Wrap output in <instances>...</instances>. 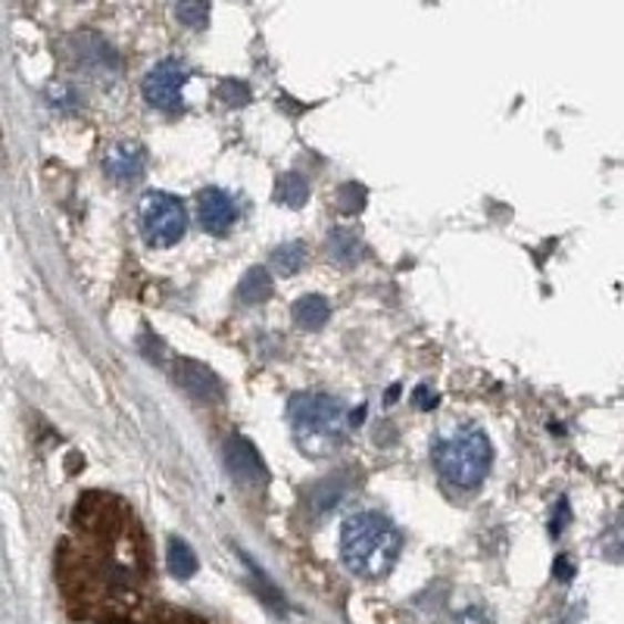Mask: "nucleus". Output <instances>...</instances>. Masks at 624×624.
Returning a JSON list of instances; mask_svg holds the SVG:
<instances>
[{
	"label": "nucleus",
	"instance_id": "nucleus-1",
	"mask_svg": "<svg viewBox=\"0 0 624 624\" xmlns=\"http://www.w3.org/2000/svg\"><path fill=\"white\" fill-rule=\"evenodd\" d=\"M403 540L378 512H356L340 528V559L359 577H385L397 565Z\"/></svg>",
	"mask_w": 624,
	"mask_h": 624
},
{
	"label": "nucleus",
	"instance_id": "nucleus-2",
	"mask_svg": "<svg viewBox=\"0 0 624 624\" xmlns=\"http://www.w3.org/2000/svg\"><path fill=\"white\" fill-rule=\"evenodd\" d=\"M287 416L294 443L313 459L335 453L350 428L347 409L328 393H297L287 406Z\"/></svg>",
	"mask_w": 624,
	"mask_h": 624
},
{
	"label": "nucleus",
	"instance_id": "nucleus-3",
	"mask_svg": "<svg viewBox=\"0 0 624 624\" xmlns=\"http://www.w3.org/2000/svg\"><path fill=\"white\" fill-rule=\"evenodd\" d=\"M490 462H493L490 440L478 428H459L434 443V466L440 478L459 490L478 488L488 478Z\"/></svg>",
	"mask_w": 624,
	"mask_h": 624
},
{
	"label": "nucleus",
	"instance_id": "nucleus-4",
	"mask_svg": "<svg viewBox=\"0 0 624 624\" xmlns=\"http://www.w3.org/2000/svg\"><path fill=\"white\" fill-rule=\"evenodd\" d=\"M141 237L144 244L151 247H172L175 241H182L187 228V213L178 197L163 194V191H151L144 201H141Z\"/></svg>",
	"mask_w": 624,
	"mask_h": 624
},
{
	"label": "nucleus",
	"instance_id": "nucleus-5",
	"mask_svg": "<svg viewBox=\"0 0 624 624\" xmlns=\"http://www.w3.org/2000/svg\"><path fill=\"white\" fill-rule=\"evenodd\" d=\"M187 69L182 60H160L156 67L147 72V79H144V98L151 106L156 110H166V113H175V110H182V91L187 85Z\"/></svg>",
	"mask_w": 624,
	"mask_h": 624
},
{
	"label": "nucleus",
	"instance_id": "nucleus-6",
	"mask_svg": "<svg viewBox=\"0 0 624 624\" xmlns=\"http://www.w3.org/2000/svg\"><path fill=\"white\" fill-rule=\"evenodd\" d=\"M222 462H225L228 474L235 478L237 488L263 490L269 484V472H266L263 459L256 453V447L247 438H241V434L222 443Z\"/></svg>",
	"mask_w": 624,
	"mask_h": 624
},
{
	"label": "nucleus",
	"instance_id": "nucleus-7",
	"mask_svg": "<svg viewBox=\"0 0 624 624\" xmlns=\"http://www.w3.org/2000/svg\"><path fill=\"white\" fill-rule=\"evenodd\" d=\"M172 381L197 403H219L225 397V388H222L219 378L213 375V369H206L194 359H175L172 362Z\"/></svg>",
	"mask_w": 624,
	"mask_h": 624
},
{
	"label": "nucleus",
	"instance_id": "nucleus-8",
	"mask_svg": "<svg viewBox=\"0 0 624 624\" xmlns=\"http://www.w3.org/2000/svg\"><path fill=\"white\" fill-rule=\"evenodd\" d=\"M197 219H201L203 232L225 235L237 219L235 197L228 191H222V187H206L197 197Z\"/></svg>",
	"mask_w": 624,
	"mask_h": 624
},
{
	"label": "nucleus",
	"instance_id": "nucleus-9",
	"mask_svg": "<svg viewBox=\"0 0 624 624\" xmlns=\"http://www.w3.org/2000/svg\"><path fill=\"white\" fill-rule=\"evenodd\" d=\"M103 166H106V175H110L113 182L132 185V182H137V178L144 175L147 153H144V147L135 144V141H119V144H113V147L106 151Z\"/></svg>",
	"mask_w": 624,
	"mask_h": 624
},
{
	"label": "nucleus",
	"instance_id": "nucleus-10",
	"mask_svg": "<svg viewBox=\"0 0 624 624\" xmlns=\"http://www.w3.org/2000/svg\"><path fill=\"white\" fill-rule=\"evenodd\" d=\"M325 254L338 266H356L366 259V244L350 228H331L328 241H325Z\"/></svg>",
	"mask_w": 624,
	"mask_h": 624
},
{
	"label": "nucleus",
	"instance_id": "nucleus-11",
	"mask_svg": "<svg viewBox=\"0 0 624 624\" xmlns=\"http://www.w3.org/2000/svg\"><path fill=\"white\" fill-rule=\"evenodd\" d=\"M328 316H331V306H328V300L319 297V294L300 297V300L294 304V321H297L300 328H306V331L321 328V325L328 321Z\"/></svg>",
	"mask_w": 624,
	"mask_h": 624
},
{
	"label": "nucleus",
	"instance_id": "nucleus-12",
	"mask_svg": "<svg viewBox=\"0 0 624 624\" xmlns=\"http://www.w3.org/2000/svg\"><path fill=\"white\" fill-rule=\"evenodd\" d=\"M272 297V275L266 269H250L244 278H241V285H237V300L247 306H256V304H266Z\"/></svg>",
	"mask_w": 624,
	"mask_h": 624
},
{
	"label": "nucleus",
	"instance_id": "nucleus-13",
	"mask_svg": "<svg viewBox=\"0 0 624 624\" xmlns=\"http://www.w3.org/2000/svg\"><path fill=\"white\" fill-rule=\"evenodd\" d=\"M596 553L608 562L624 565V509L606 524V531L596 540Z\"/></svg>",
	"mask_w": 624,
	"mask_h": 624
},
{
	"label": "nucleus",
	"instance_id": "nucleus-14",
	"mask_svg": "<svg viewBox=\"0 0 624 624\" xmlns=\"http://www.w3.org/2000/svg\"><path fill=\"white\" fill-rule=\"evenodd\" d=\"M275 201L285 203L290 209H300V206L309 201V185H306L304 175H297V172L278 175V182H275Z\"/></svg>",
	"mask_w": 624,
	"mask_h": 624
},
{
	"label": "nucleus",
	"instance_id": "nucleus-15",
	"mask_svg": "<svg viewBox=\"0 0 624 624\" xmlns=\"http://www.w3.org/2000/svg\"><path fill=\"white\" fill-rule=\"evenodd\" d=\"M347 472H338L335 478H328V481H321L319 488L309 493V503L316 512H328V509H335L347 497Z\"/></svg>",
	"mask_w": 624,
	"mask_h": 624
},
{
	"label": "nucleus",
	"instance_id": "nucleus-16",
	"mask_svg": "<svg viewBox=\"0 0 624 624\" xmlns=\"http://www.w3.org/2000/svg\"><path fill=\"white\" fill-rule=\"evenodd\" d=\"M304 263H306V247L300 244V241L285 244V247H278V250L272 254V269H275V275H282V278L297 275Z\"/></svg>",
	"mask_w": 624,
	"mask_h": 624
},
{
	"label": "nucleus",
	"instance_id": "nucleus-17",
	"mask_svg": "<svg viewBox=\"0 0 624 624\" xmlns=\"http://www.w3.org/2000/svg\"><path fill=\"white\" fill-rule=\"evenodd\" d=\"M170 572L175 577H182V581H187L191 574L197 572V556L182 538L170 540Z\"/></svg>",
	"mask_w": 624,
	"mask_h": 624
},
{
	"label": "nucleus",
	"instance_id": "nucleus-18",
	"mask_svg": "<svg viewBox=\"0 0 624 624\" xmlns=\"http://www.w3.org/2000/svg\"><path fill=\"white\" fill-rule=\"evenodd\" d=\"M366 201H369V191L362 185H356V182H350V185H344L338 191V209L344 216L362 213V209H366Z\"/></svg>",
	"mask_w": 624,
	"mask_h": 624
},
{
	"label": "nucleus",
	"instance_id": "nucleus-19",
	"mask_svg": "<svg viewBox=\"0 0 624 624\" xmlns=\"http://www.w3.org/2000/svg\"><path fill=\"white\" fill-rule=\"evenodd\" d=\"M175 17L182 19L187 29H203L206 19H209V3H178Z\"/></svg>",
	"mask_w": 624,
	"mask_h": 624
},
{
	"label": "nucleus",
	"instance_id": "nucleus-20",
	"mask_svg": "<svg viewBox=\"0 0 624 624\" xmlns=\"http://www.w3.org/2000/svg\"><path fill=\"white\" fill-rule=\"evenodd\" d=\"M219 101L225 106H244V103L250 101V88L244 85V82H237V79H225L219 85Z\"/></svg>",
	"mask_w": 624,
	"mask_h": 624
},
{
	"label": "nucleus",
	"instance_id": "nucleus-21",
	"mask_svg": "<svg viewBox=\"0 0 624 624\" xmlns=\"http://www.w3.org/2000/svg\"><path fill=\"white\" fill-rule=\"evenodd\" d=\"M569 522H572V507H569L565 497H559L556 507H553V515H550V538H562V531H565V524Z\"/></svg>",
	"mask_w": 624,
	"mask_h": 624
},
{
	"label": "nucleus",
	"instance_id": "nucleus-22",
	"mask_svg": "<svg viewBox=\"0 0 624 624\" xmlns=\"http://www.w3.org/2000/svg\"><path fill=\"white\" fill-rule=\"evenodd\" d=\"M553 574H556L559 581H572L574 577V562L569 556H559L553 562Z\"/></svg>",
	"mask_w": 624,
	"mask_h": 624
},
{
	"label": "nucleus",
	"instance_id": "nucleus-23",
	"mask_svg": "<svg viewBox=\"0 0 624 624\" xmlns=\"http://www.w3.org/2000/svg\"><path fill=\"white\" fill-rule=\"evenodd\" d=\"M416 406H419V409H434V406H438V393L428 388H419L416 390Z\"/></svg>",
	"mask_w": 624,
	"mask_h": 624
},
{
	"label": "nucleus",
	"instance_id": "nucleus-24",
	"mask_svg": "<svg viewBox=\"0 0 624 624\" xmlns=\"http://www.w3.org/2000/svg\"><path fill=\"white\" fill-rule=\"evenodd\" d=\"M106 624H132V622H106Z\"/></svg>",
	"mask_w": 624,
	"mask_h": 624
}]
</instances>
